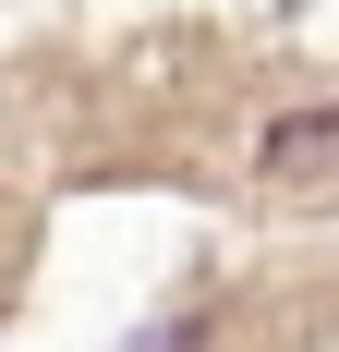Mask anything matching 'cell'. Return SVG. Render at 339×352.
I'll list each match as a JSON object with an SVG mask.
<instances>
[{"label":"cell","mask_w":339,"mask_h":352,"mask_svg":"<svg viewBox=\"0 0 339 352\" xmlns=\"http://www.w3.org/2000/svg\"><path fill=\"white\" fill-rule=\"evenodd\" d=\"M339 170V109H279L255 134V182H327Z\"/></svg>","instance_id":"1"}]
</instances>
